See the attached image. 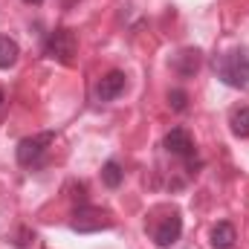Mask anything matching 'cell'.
<instances>
[{
  "mask_svg": "<svg viewBox=\"0 0 249 249\" xmlns=\"http://www.w3.org/2000/svg\"><path fill=\"white\" fill-rule=\"evenodd\" d=\"M214 72L223 84L238 87V90H249V50L238 47L232 53H223L214 58Z\"/></svg>",
  "mask_w": 249,
  "mask_h": 249,
  "instance_id": "obj_1",
  "label": "cell"
},
{
  "mask_svg": "<svg viewBox=\"0 0 249 249\" xmlns=\"http://www.w3.org/2000/svg\"><path fill=\"white\" fill-rule=\"evenodd\" d=\"M53 139H55V133H35V136H26V139H20L18 142V162L20 165H38L41 160H44V154H47V148L53 145Z\"/></svg>",
  "mask_w": 249,
  "mask_h": 249,
  "instance_id": "obj_2",
  "label": "cell"
},
{
  "mask_svg": "<svg viewBox=\"0 0 249 249\" xmlns=\"http://www.w3.org/2000/svg\"><path fill=\"white\" fill-rule=\"evenodd\" d=\"M110 226H113L110 214L96 209V206H87V203L78 206V212L72 217V229L75 232H99V229H110Z\"/></svg>",
  "mask_w": 249,
  "mask_h": 249,
  "instance_id": "obj_3",
  "label": "cell"
},
{
  "mask_svg": "<svg viewBox=\"0 0 249 249\" xmlns=\"http://www.w3.org/2000/svg\"><path fill=\"white\" fill-rule=\"evenodd\" d=\"M47 55L55 58L61 64H72V55H75V35L70 29H55L50 38H47Z\"/></svg>",
  "mask_w": 249,
  "mask_h": 249,
  "instance_id": "obj_4",
  "label": "cell"
},
{
  "mask_svg": "<svg viewBox=\"0 0 249 249\" xmlns=\"http://www.w3.org/2000/svg\"><path fill=\"white\" fill-rule=\"evenodd\" d=\"M162 145L174 157H183V160H191L194 157V139H191V133H188L186 127H171L165 133V142Z\"/></svg>",
  "mask_w": 249,
  "mask_h": 249,
  "instance_id": "obj_5",
  "label": "cell"
},
{
  "mask_svg": "<svg viewBox=\"0 0 249 249\" xmlns=\"http://www.w3.org/2000/svg\"><path fill=\"white\" fill-rule=\"evenodd\" d=\"M122 93H124V72L122 70H110V72L102 75L99 84H96V99H99V102H113V99L122 96Z\"/></svg>",
  "mask_w": 249,
  "mask_h": 249,
  "instance_id": "obj_6",
  "label": "cell"
},
{
  "mask_svg": "<svg viewBox=\"0 0 249 249\" xmlns=\"http://www.w3.org/2000/svg\"><path fill=\"white\" fill-rule=\"evenodd\" d=\"M180 232H183V220H180V214H177V212H171V214L157 226L154 241H157L160 247H171V244H177V241H180Z\"/></svg>",
  "mask_w": 249,
  "mask_h": 249,
  "instance_id": "obj_7",
  "label": "cell"
},
{
  "mask_svg": "<svg viewBox=\"0 0 249 249\" xmlns=\"http://www.w3.org/2000/svg\"><path fill=\"white\" fill-rule=\"evenodd\" d=\"M171 67L180 72V75H194L197 70H200V50H183V53H177L174 55V61H171Z\"/></svg>",
  "mask_w": 249,
  "mask_h": 249,
  "instance_id": "obj_8",
  "label": "cell"
},
{
  "mask_svg": "<svg viewBox=\"0 0 249 249\" xmlns=\"http://www.w3.org/2000/svg\"><path fill=\"white\" fill-rule=\"evenodd\" d=\"M235 241H238V235H235V226L232 223H217L214 229H212V247L214 249H232L235 247Z\"/></svg>",
  "mask_w": 249,
  "mask_h": 249,
  "instance_id": "obj_9",
  "label": "cell"
},
{
  "mask_svg": "<svg viewBox=\"0 0 249 249\" xmlns=\"http://www.w3.org/2000/svg\"><path fill=\"white\" fill-rule=\"evenodd\" d=\"M18 44L9 38V35H0V70H9L12 64L18 61Z\"/></svg>",
  "mask_w": 249,
  "mask_h": 249,
  "instance_id": "obj_10",
  "label": "cell"
},
{
  "mask_svg": "<svg viewBox=\"0 0 249 249\" xmlns=\"http://www.w3.org/2000/svg\"><path fill=\"white\" fill-rule=\"evenodd\" d=\"M122 177H124V171H122V165H119L116 160L105 162V168H102V180H105V186L107 188H119L122 186Z\"/></svg>",
  "mask_w": 249,
  "mask_h": 249,
  "instance_id": "obj_11",
  "label": "cell"
},
{
  "mask_svg": "<svg viewBox=\"0 0 249 249\" xmlns=\"http://www.w3.org/2000/svg\"><path fill=\"white\" fill-rule=\"evenodd\" d=\"M229 124H232V133H235V136L249 139V107L235 110V113H232V119H229Z\"/></svg>",
  "mask_w": 249,
  "mask_h": 249,
  "instance_id": "obj_12",
  "label": "cell"
},
{
  "mask_svg": "<svg viewBox=\"0 0 249 249\" xmlns=\"http://www.w3.org/2000/svg\"><path fill=\"white\" fill-rule=\"evenodd\" d=\"M168 105H171V110H177V113H183L188 105V93L186 90H171L168 93Z\"/></svg>",
  "mask_w": 249,
  "mask_h": 249,
  "instance_id": "obj_13",
  "label": "cell"
},
{
  "mask_svg": "<svg viewBox=\"0 0 249 249\" xmlns=\"http://www.w3.org/2000/svg\"><path fill=\"white\" fill-rule=\"evenodd\" d=\"M23 3H41V0H23Z\"/></svg>",
  "mask_w": 249,
  "mask_h": 249,
  "instance_id": "obj_14",
  "label": "cell"
},
{
  "mask_svg": "<svg viewBox=\"0 0 249 249\" xmlns=\"http://www.w3.org/2000/svg\"><path fill=\"white\" fill-rule=\"evenodd\" d=\"M0 105H3V90H0Z\"/></svg>",
  "mask_w": 249,
  "mask_h": 249,
  "instance_id": "obj_15",
  "label": "cell"
}]
</instances>
